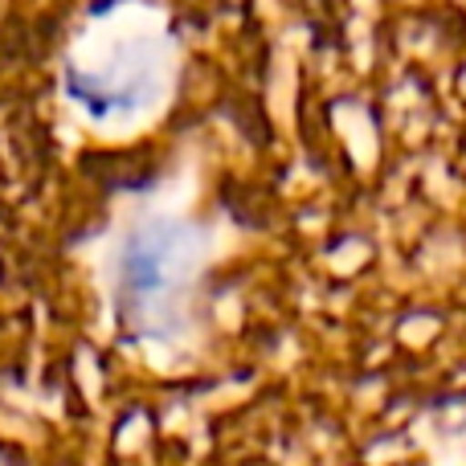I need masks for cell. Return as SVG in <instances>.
Here are the masks:
<instances>
[{"label": "cell", "instance_id": "obj_1", "mask_svg": "<svg viewBox=\"0 0 466 466\" xmlns=\"http://www.w3.org/2000/svg\"><path fill=\"white\" fill-rule=\"evenodd\" d=\"M180 262V238L168 226H147L131 238L127 254H123V287L131 299L147 303V299L164 295L177 279Z\"/></svg>", "mask_w": 466, "mask_h": 466}]
</instances>
